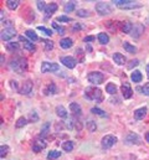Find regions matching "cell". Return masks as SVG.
Here are the masks:
<instances>
[{
  "label": "cell",
  "mask_w": 149,
  "mask_h": 160,
  "mask_svg": "<svg viewBox=\"0 0 149 160\" xmlns=\"http://www.w3.org/2000/svg\"><path fill=\"white\" fill-rule=\"evenodd\" d=\"M84 97L89 101H97V102H102L103 97H102V91L100 88L96 87H87L84 89Z\"/></svg>",
  "instance_id": "cell-1"
},
{
  "label": "cell",
  "mask_w": 149,
  "mask_h": 160,
  "mask_svg": "<svg viewBox=\"0 0 149 160\" xmlns=\"http://www.w3.org/2000/svg\"><path fill=\"white\" fill-rule=\"evenodd\" d=\"M10 67H11L13 71H15L18 73H22L27 70V61L24 57L13 58V61L10 62Z\"/></svg>",
  "instance_id": "cell-2"
},
{
  "label": "cell",
  "mask_w": 149,
  "mask_h": 160,
  "mask_svg": "<svg viewBox=\"0 0 149 160\" xmlns=\"http://www.w3.org/2000/svg\"><path fill=\"white\" fill-rule=\"evenodd\" d=\"M114 3L119 9H134V8H140V4H137V2H132V0H114Z\"/></svg>",
  "instance_id": "cell-3"
},
{
  "label": "cell",
  "mask_w": 149,
  "mask_h": 160,
  "mask_svg": "<svg viewBox=\"0 0 149 160\" xmlns=\"http://www.w3.org/2000/svg\"><path fill=\"white\" fill-rule=\"evenodd\" d=\"M88 82H91L93 84H101L104 81V75L102 72H89L87 76Z\"/></svg>",
  "instance_id": "cell-4"
},
{
  "label": "cell",
  "mask_w": 149,
  "mask_h": 160,
  "mask_svg": "<svg viewBox=\"0 0 149 160\" xmlns=\"http://www.w3.org/2000/svg\"><path fill=\"white\" fill-rule=\"evenodd\" d=\"M16 35V30L14 27H8L2 31V40L3 41H10Z\"/></svg>",
  "instance_id": "cell-5"
},
{
  "label": "cell",
  "mask_w": 149,
  "mask_h": 160,
  "mask_svg": "<svg viewBox=\"0 0 149 160\" xmlns=\"http://www.w3.org/2000/svg\"><path fill=\"white\" fill-rule=\"evenodd\" d=\"M96 11L100 15H108L112 13V8L107 3H97L96 5Z\"/></svg>",
  "instance_id": "cell-6"
},
{
  "label": "cell",
  "mask_w": 149,
  "mask_h": 160,
  "mask_svg": "<svg viewBox=\"0 0 149 160\" xmlns=\"http://www.w3.org/2000/svg\"><path fill=\"white\" fill-rule=\"evenodd\" d=\"M117 142V138L114 135H104L102 138V148L103 149H109L112 148Z\"/></svg>",
  "instance_id": "cell-7"
},
{
  "label": "cell",
  "mask_w": 149,
  "mask_h": 160,
  "mask_svg": "<svg viewBox=\"0 0 149 160\" xmlns=\"http://www.w3.org/2000/svg\"><path fill=\"white\" fill-rule=\"evenodd\" d=\"M58 70V65L57 63H52V62H42V65H41V72H55Z\"/></svg>",
  "instance_id": "cell-8"
},
{
  "label": "cell",
  "mask_w": 149,
  "mask_h": 160,
  "mask_svg": "<svg viewBox=\"0 0 149 160\" xmlns=\"http://www.w3.org/2000/svg\"><path fill=\"white\" fill-rule=\"evenodd\" d=\"M33 87H34V84H33V82L30 81V80H26L24 83H22V86H21V88H20V93L21 94H25V96H30V93L33 92Z\"/></svg>",
  "instance_id": "cell-9"
},
{
  "label": "cell",
  "mask_w": 149,
  "mask_h": 160,
  "mask_svg": "<svg viewBox=\"0 0 149 160\" xmlns=\"http://www.w3.org/2000/svg\"><path fill=\"white\" fill-rule=\"evenodd\" d=\"M61 62L67 67V68H75L76 66V60L72 57V56H65V57H61Z\"/></svg>",
  "instance_id": "cell-10"
},
{
  "label": "cell",
  "mask_w": 149,
  "mask_h": 160,
  "mask_svg": "<svg viewBox=\"0 0 149 160\" xmlns=\"http://www.w3.org/2000/svg\"><path fill=\"white\" fill-rule=\"evenodd\" d=\"M121 91H122V94H123L124 100L131 98V97H132V94H133V91H132L129 83H123L122 87H121Z\"/></svg>",
  "instance_id": "cell-11"
},
{
  "label": "cell",
  "mask_w": 149,
  "mask_h": 160,
  "mask_svg": "<svg viewBox=\"0 0 149 160\" xmlns=\"http://www.w3.org/2000/svg\"><path fill=\"white\" fill-rule=\"evenodd\" d=\"M126 142H127V144H132V145L135 144V145H138V144H140V137L138 134H135V133H131L126 138Z\"/></svg>",
  "instance_id": "cell-12"
},
{
  "label": "cell",
  "mask_w": 149,
  "mask_h": 160,
  "mask_svg": "<svg viewBox=\"0 0 149 160\" xmlns=\"http://www.w3.org/2000/svg\"><path fill=\"white\" fill-rule=\"evenodd\" d=\"M46 142L45 140H41V139H37V140H35L34 142V144H33V150L35 151V153H40L42 149H45L46 148Z\"/></svg>",
  "instance_id": "cell-13"
},
{
  "label": "cell",
  "mask_w": 149,
  "mask_h": 160,
  "mask_svg": "<svg viewBox=\"0 0 149 160\" xmlns=\"http://www.w3.org/2000/svg\"><path fill=\"white\" fill-rule=\"evenodd\" d=\"M143 31H144V27L140 25V24H135V25H133V30H132V36L133 37H139L142 34H143Z\"/></svg>",
  "instance_id": "cell-14"
},
{
  "label": "cell",
  "mask_w": 149,
  "mask_h": 160,
  "mask_svg": "<svg viewBox=\"0 0 149 160\" xmlns=\"http://www.w3.org/2000/svg\"><path fill=\"white\" fill-rule=\"evenodd\" d=\"M57 4H55V3H51V4H47V6H46V9H45V14H46V18H50L56 10H57Z\"/></svg>",
  "instance_id": "cell-15"
},
{
  "label": "cell",
  "mask_w": 149,
  "mask_h": 160,
  "mask_svg": "<svg viewBox=\"0 0 149 160\" xmlns=\"http://www.w3.org/2000/svg\"><path fill=\"white\" fill-rule=\"evenodd\" d=\"M145 114H147V107H142V108H139V109H137L134 112V119L140 120V119H143L145 117Z\"/></svg>",
  "instance_id": "cell-16"
},
{
  "label": "cell",
  "mask_w": 149,
  "mask_h": 160,
  "mask_svg": "<svg viewBox=\"0 0 149 160\" xmlns=\"http://www.w3.org/2000/svg\"><path fill=\"white\" fill-rule=\"evenodd\" d=\"M70 109H71L73 117H80L82 114V109H81V107L77 103H71L70 104Z\"/></svg>",
  "instance_id": "cell-17"
},
{
  "label": "cell",
  "mask_w": 149,
  "mask_h": 160,
  "mask_svg": "<svg viewBox=\"0 0 149 160\" xmlns=\"http://www.w3.org/2000/svg\"><path fill=\"white\" fill-rule=\"evenodd\" d=\"M113 61L117 63V65H119V66H122V65H124L126 63V57L123 56V55H121V53H114L113 55Z\"/></svg>",
  "instance_id": "cell-18"
},
{
  "label": "cell",
  "mask_w": 149,
  "mask_h": 160,
  "mask_svg": "<svg viewBox=\"0 0 149 160\" xmlns=\"http://www.w3.org/2000/svg\"><path fill=\"white\" fill-rule=\"evenodd\" d=\"M20 40L24 41V49H25V50H27L29 52H35L36 47H35V45H34L33 42H30V41H27V40H24V37H20Z\"/></svg>",
  "instance_id": "cell-19"
},
{
  "label": "cell",
  "mask_w": 149,
  "mask_h": 160,
  "mask_svg": "<svg viewBox=\"0 0 149 160\" xmlns=\"http://www.w3.org/2000/svg\"><path fill=\"white\" fill-rule=\"evenodd\" d=\"M72 45H73V42H72V40L70 37H65V39H62L61 41H60V46H61L62 49H65V50L72 47Z\"/></svg>",
  "instance_id": "cell-20"
},
{
  "label": "cell",
  "mask_w": 149,
  "mask_h": 160,
  "mask_svg": "<svg viewBox=\"0 0 149 160\" xmlns=\"http://www.w3.org/2000/svg\"><path fill=\"white\" fill-rule=\"evenodd\" d=\"M142 78H143L142 72H140V71H138V70L133 71V72H132V75H131V80H132L133 82H135V83L140 82V81H142Z\"/></svg>",
  "instance_id": "cell-21"
},
{
  "label": "cell",
  "mask_w": 149,
  "mask_h": 160,
  "mask_svg": "<svg viewBox=\"0 0 149 160\" xmlns=\"http://www.w3.org/2000/svg\"><path fill=\"white\" fill-rule=\"evenodd\" d=\"M56 113H57V115L60 118H64V119L67 118V111H66V108L64 106H58L56 108Z\"/></svg>",
  "instance_id": "cell-22"
},
{
  "label": "cell",
  "mask_w": 149,
  "mask_h": 160,
  "mask_svg": "<svg viewBox=\"0 0 149 160\" xmlns=\"http://www.w3.org/2000/svg\"><path fill=\"white\" fill-rule=\"evenodd\" d=\"M132 30H133V25L131 22L126 21L122 24V31L124 34H132Z\"/></svg>",
  "instance_id": "cell-23"
},
{
  "label": "cell",
  "mask_w": 149,
  "mask_h": 160,
  "mask_svg": "<svg viewBox=\"0 0 149 160\" xmlns=\"http://www.w3.org/2000/svg\"><path fill=\"white\" fill-rule=\"evenodd\" d=\"M56 93V86L55 83H50L46 88H44V94H55Z\"/></svg>",
  "instance_id": "cell-24"
},
{
  "label": "cell",
  "mask_w": 149,
  "mask_h": 160,
  "mask_svg": "<svg viewBox=\"0 0 149 160\" xmlns=\"http://www.w3.org/2000/svg\"><path fill=\"white\" fill-rule=\"evenodd\" d=\"M25 35H26L30 40H31V41H37V40H39L36 33H35V31H33V30H26V31H25Z\"/></svg>",
  "instance_id": "cell-25"
},
{
  "label": "cell",
  "mask_w": 149,
  "mask_h": 160,
  "mask_svg": "<svg viewBox=\"0 0 149 160\" xmlns=\"http://www.w3.org/2000/svg\"><path fill=\"white\" fill-rule=\"evenodd\" d=\"M98 41H100V44H102V45H107V44L109 42V37H108V35H107L106 33H101V34L98 35Z\"/></svg>",
  "instance_id": "cell-26"
},
{
  "label": "cell",
  "mask_w": 149,
  "mask_h": 160,
  "mask_svg": "<svg viewBox=\"0 0 149 160\" xmlns=\"http://www.w3.org/2000/svg\"><path fill=\"white\" fill-rule=\"evenodd\" d=\"M73 146H75V143H73L72 140H67V142L62 143V149H64L65 151H72Z\"/></svg>",
  "instance_id": "cell-27"
},
{
  "label": "cell",
  "mask_w": 149,
  "mask_h": 160,
  "mask_svg": "<svg viewBox=\"0 0 149 160\" xmlns=\"http://www.w3.org/2000/svg\"><path fill=\"white\" fill-rule=\"evenodd\" d=\"M19 47H20L19 42H8L6 44V50L10 51V52H14L15 50H19Z\"/></svg>",
  "instance_id": "cell-28"
},
{
  "label": "cell",
  "mask_w": 149,
  "mask_h": 160,
  "mask_svg": "<svg viewBox=\"0 0 149 160\" xmlns=\"http://www.w3.org/2000/svg\"><path fill=\"white\" fill-rule=\"evenodd\" d=\"M19 0H8L6 2V5H8V8L9 9H11V10H15L18 6H19Z\"/></svg>",
  "instance_id": "cell-29"
},
{
  "label": "cell",
  "mask_w": 149,
  "mask_h": 160,
  "mask_svg": "<svg viewBox=\"0 0 149 160\" xmlns=\"http://www.w3.org/2000/svg\"><path fill=\"white\" fill-rule=\"evenodd\" d=\"M49 129H50V123H46L42 128H41V133H40V138H45L49 134Z\"/></svg>",
  "instance_id": "cell-30"
},
{
  "label": "cell",
  "mask_w": 149,
  "mask_h": 160,
  "mask_svg": "<svg viewBox=\"0 0 149 160\" xmlns=\"http://www.w3.org/2000/svg\"><path fill=\"white\" fill-rule=\"evenodd\" d=\"M123 47H124L126 51L129 52V53H134V52H137V47H135V46H132L129 42H124V44H123Z\"/></svg>",
  "instance_id": "cell-31"
},
{
  "label": "cell",
  "mask_w": 149,
  "mask_h": 160,
  "mask_svg": "<svg viewBox=\"0 0 149 160\" xmlns=\"http://www.w3.org/2000/svg\"><path fill=\"white\" fill-rule=\"evenodd\" d=\"M26 123H27V119H26L25 117H20V118L16 120L15 127H16V128H22V127L26 125Z\"/></svg>",
  "instance_id": "cell-32"
},
{
  "label": "cell",
  "mask_w": 149,
  "mask_h": 160,
  "mask_svg": "<svg viewBox=\"0 0 149 160\" xmlns=\"http://www.w3.org/2000/svg\"><path fill=\"white\" fill-rule=\"evenodd\" d=\"M9 150H10V148L8 145H2V146H0V156H2V159H4L8 155Z\"/></svg>",
  "instance_id": "cell-33"
},
{
  "label": "cell",
  "mask_w": 149,
  "mask_h": 160,
  "mask_svg": "<svg viewBox=\"0 0 149 160\" xmlns=\"http://www.w3.org/2000/svg\"><path fill=\"white\" fill-rule=\"evenodd\" d=\"M106 91H107L109 94H116L117 87H116V84H113V83H108V84L106 86Z\"/></svg>",
  "instance_id": "cell-34"
},
{
  "label": "cell",
  "mask_w": 149,
  "mask_h": 160,
  "mask_svg": "<svg viewBox=\"0 0 149 160\" xmlns=\"http://www.w3.org/2000/svg\"><path fill=\"white\" fill-rule=\"evenodd\" d=\"M52 27L57 31V34H58V35H64V34H65V27L57 25L56 22H52Z\"/></svg>",
  "instance_id": "cell-35"
},
{
  "label": "cell",
  "mask_w": 149,
  "mask_h": 160,
  "mask_svg": "<svg viewBox=\"0 0 149 160\" xmlns=\"http://www.w3.org/2000/svg\"><path fill=\"white\" fill-rule=\"evenodd\" d=\"M60 156H61V153L57 151V150H52V151H50V153H49L47 159L52 160V159H57V158H60Z\"/></svg>",
  "instance_id": "cell-36"
},
{
  "label": "cell",
  "mask_w": 149,
  "mask_h": 160,
  "mask_svg": "<svg viewBox=\"0 0 149 160\" xmlns=\"http://www.w3.org/2000/svg\"><path fill=\"white\" fill-rule=\"evenodd\" d=\"M87 129H88V132H95V131L97 129L96 123H95L93 120H88V122H87Z\"/></svg>",
  "instance_id": "cell-37"
},
{
  "label": "cell",
  "mask_w": 149,
  "mask_h": 160,
  "mask_svg": "<svg viewBox=\"0 0 149 160\" xmlns=\"http://www.w3.org/2000/svg\"><path fill=\"white\" fill-rule=\"evenodd\" d=\"M75 6H76V3H75V2H69V3H66V5H65V11L70 13V11L75 10Z\"/></svg>",
  "instance_id": "cell-38"
},
{
  "label": "cell",
  "mask_w": 149,
  "mask_h": 160,
  "mask_svg": "<svg viewBox=\"0 0 149 160\" xmlns=\"http://www.w3.org/2000/svg\"><path fill=\"white\" fill-rule=\"evenodd\" d=\"M91 112H92L93 114L100 115V117H104V115H106V112L102 111V109H100V108H97V107H93V108L91 109Z\"/></svg>",
  "instance_id": "cell-39"
},
{
  "label": "cell",
  "mask_w": 149,
  "mask_h": 160,
  "mask_svg": "<svg viewBox=\"0 0 149 160\" xmlns=\"http://www.w3.org/2000/svg\"><path fill=\"white\" fill-rule=\"evenodd\" d=\"M44 47H45V50L50 51V50L53 49V42H52L51 40H45V41H44Z\"/></svg>",
  "instance_id": "cell-40"
},
{
  "label": "cell",
  "mask_w": 149,
  "mask_h": 160,
  "mask_svg": "<svg viewBox=\"0 0 149 160\" xmlns=\"http://www.w3.org/2000/svg\"><path fill=\"white\" fill-rule=\"evenodd\" d=\"M37 30L42 31V33H44L45 35H47V36H51V35H52V31H51L50 29H47V27H44V26H39V27H37Z\"/></svg>",
  "instance_id": "cell-41"
},
{
  "label": "cell",
  "mask_w": 149,
  "mask_h": 160,
  "mask_svg": "<svg viewBox=\"0 0 149 160\" xmlns=\"http://www.w3.org/2000/svg\"><path fill=\"white\" fill-rule=\"evenodd\" d=\"M76 14H77V16H80V18H87V16H89V13H88L87 10H83V9L78 10Z\"/></svg>",
  "instance_id": "cell-42"
},
{
  "label": "cell",
  "mask_w": 149,
  "mask_h": 160,
  "mask_svg": "<svg viewBox=\"0 0 149 160\" xmlns=\"http://www.w3.org/2000/svg\"><path fill=\"white\" fill-rule=\"evenodd\" d=\"M140 89H142V93H143V94H145V96H148V97H149V82L145 83Z\"/></svg>",
  "instance_id": "cell-43"
},
{
  "label": "cell",
  "mask_w": 149,
  "mask_h": 160,
  "mask_svg": "<svg viewBox=\"0 0 149 160\" xmlns=\"http://www.w3.org/2000/svg\"><path fill=\"white\" fill-rule=\"evenodd\" d=\"M57 21H62V22H70V21H72V19H71V18H69V16H65V15H62V16H58V18H57Z\"/></svg>",
  "instance_id": "cell-44"
},
{
  "label": "cell",
  "mask_w": 149,
  "mask_h": 160,
  "mask_svg": "<svg viewBox=\"0 0 149 160\" xmlns=\"http://www.w3.org/2000/svg\"><path fill=\"white\" fill-rule=\"evenodd\" d=\"M36 4H37V9H39V10H41V11L44 10V11H45V9H46V6H47V5L45 4V2H41V0H40V2H37Z\"/></svg>",
  "instance_id": "cell-45"
},
{
  "label": "cell",
  "mask_w": 149,
  "mask_h": 160,
  "mask_svg": "<svg viewBox=\"0 0 149 160\" xmlns=\"http://www.w3.org/2000/svg\"><path fill=\"white\" fill-rule=\"evenodd\" d=\"M10 86H11V88H13V89H15V91H20L19 84H18V81L11 80V81H10Z\"/></svg>",
  "instance_id": "cell-46"
},
{
  "label": "cell",
  "mask_w": 149,
  "mask_h": 160,
  "mask_svg": "<svg viewBox=\"0 0 149 160\" xmlns=\"http://www.w3.org/2000/svg\"><path fill=\"white\" fill-rule=\"evenodd\" d=\"M30 119H31L33 122L39 120V115H37V113H36V112H31V113H30Z\"/></svg>",
  "instance_id": "cell-47"
},
{
  "label": "cell",
  "mask_w": 149,
  "mask_h": 160,
  "mask_svg": "<svg viewBox=\"0 0 149 160\" xmlns=\"http://www.w3.org/2000/svg\"><path fill=\"white\" fill-rule=\"evenodd\" d=\"M131 62H132V63H131V65L128 66L129 68H132L133 66H138V63H139V61H138V60H133V61H131Z\"/></svg>",
  "instance_id": "cell-48"
},
{
  "label": "cell",
  "mask_w": 149,
  "mask_h": 160,
  "mask_svg": "<svg viewBox=\"0 0 149 160\" xmlns=\"http://www.w3.org/2000/svg\"><path fill=\"white\" fill-rule=\"evenodd\" d=\"M93 40H95V36H87V37H84V39H83V41H84V42L93 41Z\"/></svg>",
  "instance_id": "cell-49"
},
{
  "label": "cell",
  "mask_w": 149,
  "mask_h": 160,
  "mask_svg": "<svg viewBox=\"0 0 149 160\" xmlns=\"http://www.w3.org/2000/svg\"><path fill=\"white\" fill-rule=\"evenodd\" d=\"M80 29V25H75V26H72V30L73 31H76V30H78Z\"/></svg>",
  "instance_id": "cell-50"
},
{
  "label": "cell",
  "mask_w": 149,
  "mask_h": 160,
  "mask_svg": "<svg viewBox=\"0 0 149 160\" xmlns=\"http://www.w3.org/2000/svg\"><path fill=\"white\" fill-rule=\"evenodd\" d=\"M145 139H147V142L149 143V132H148V133L145 134Z\"/></svg>",
  "instance_id": "cell-51"
},
{
  "label": "cell",
  "mask_w": 149,
  "mask_h": 160,
  "mask_svg": "<svg viewBox=\"0 0 149 160\" xmlns=\"http://www.w3.org/2000/svg\"><path fill=\"white\" fill-rule=\"evenodd\" d=\"M147 72H148V75H149V65L147 66Z\"/></svg>",
  "instance_id": "cell-52"
}]
</instances>
